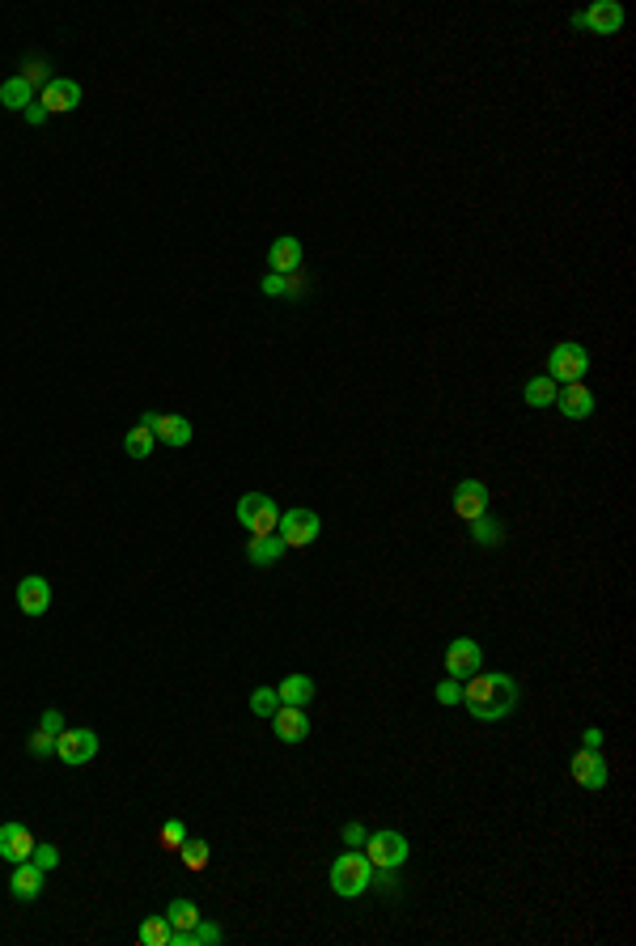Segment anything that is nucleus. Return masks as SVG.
Returning <instances> with one entry per match:
<instances>
[{
    "mask_svg": "<svg viewBox=\"0 0 636 946\" xmlns=\"http://www.w3.org/2000/svg\"><path fill=\"white\" fill-rule=\"evenodd\" d=\"M518 701H522V688L505 671H476L471 679H463V709L476 722H505L518 709Z\"/></svg>",
    "mask_w": 636,
    "mask_h": 946,
    "instance_id": "nucleus-1",
    "label": "nucleus"
},
{
    "mask_svg": "<svg viewBox=\"0 0 636 946\" xmlns=\"http://www.w3.org/2000/svg\"><path fill=\"white\" fill-rule=\"evenodd\" d=\"M369 887H374V866H369L365 853H340V858L331 861V891L344 900H356L365 896Z\"/></svg>",
    "mask_w": 636,
    "mask_h": 946,
    "instance_id": "nucleus-2",
    "label": "nucleus"
},
{
    "mask_svg": "<svg viewBox=\"0 0 636 946\" xmlns=\"http://www.w3.org/2000/svg\"><path fill=\"white\" fill-rule=\"evenodd\" d=\"M238 522L251 530V540L276 535V527H281V505L272 501V497H263V492H246V497H238Z\"/></svg>",
    "mask_w": 636,
    "mask_h": 946,
    "instance_id": "nucleus-3",
    "label": "nucleus"
},
{
    "mask_svg": "<svg viewBox=\"0 0 636 946\" xmlns=\"http://www.w3.org/2000/svg\"><path fill=\"white\" fill-rule=\"evenodd\" d=\"M361 853L369 858L374 870H399L412 848H407V836H399V832H369L365 845H361Z\"/></svg>",
    "mask_w": 636,
    "mask_h": 946,
    "instance_id": "nucleus-4",
    "label": "nucleus"
},
{
    "mask_svg": "<svg viewBox=\"0 0 636 946\" xmlns=\"http://www.w3.org/2000/svg\"><path fill=\"white\" fill-rule=\"evenodd\" d=\"M318 530H323V518L314 509H284L276 535L284 540V548H310L318 540Z\"/></svg>",
    "mask_w": 636,
    "mask_h": 946,
    "instance_id": "nucleus-5",
    "label": "nucleus"
},
{
    "mask_svg": "<svg viewBox=\"0 0 636 946\" xmlns=\"http://www.w3.org/2000/svg\"><path fill=\"white\" fill-rule=\"evenodd\" d=\"M590 369V353L581 344H556L548 356V378L551 382H581Z\"/></svg>",
    "mask_w": 636,
    "mask_h": 946,
    "instance_id": "nucleus-6",
    "label": "nucleus"
},
{
    "mask_svg": "<svg viewBox=\"0 0 636 946\" xmlns=\"http://www.w3.org/2000/svg\"><path fill=\"white\" fill-rule=\"evenodd\" d=\"M569 776H573L581 789H602L607 781H611V764L602 760L599 747H581L573 760H569Z\"/></svg>",
    "mask_w": 636,
    "mask_h": 946,
    "instance_id": "nucleus-7",
    "label": "nucleus"
},
{
    "mask_svg": "<svg viewBox=\"0 0 636 946\" xmlns=\"http://www.w3.org/2000/svg\"><path fill=\"white\" fill-rule=\"evenodd\" d=\"M98 735H94V730H86V725H81V730H68V725H64L60 735H56V756H60L64 764H89L94 760V756H98Z\"/></svg>",
    "mask_w": 636,
    "mask_h": 946,
    "instance_id": "nucleus-8",
    "label": "nucleus"
},
{
    "mask_svg": "<svg viewBox=\"0 0 636 946\" xmlns=\"http://www.w3.org/2000/svg\"><path fill=\"white\" fill-rule=\"evenodd\" d=\"M479 666H484V650H479V641L454 637L450 645H446V675H450V679H471Z\"/></svg>",
    "mask_w": 636,
    "mask_h": 946,
    "instance_id": "nucleus-9",
    "label": "nucleus"
},
{
    "mask_svg": "<svg viewBox=\"0 0 636 946\" xmlns=\"http://www.w3.org/2000/svg\"><path fill=\"white\" fill-rule=\"evenodd\" d=\"M581 26H586L590 35H602V38L620 35V26H624V5H620V0H594L590 9H581Z\"/></svg>",
    "mask_w": 636,
    "mask_h": 946,
    "instance_id": "nucleus-10",
    "label": "nucleus"
},
{
    "mask_svg": "<svg viewBox=\"0 0 636 946\" xmlns=\"http://www.w3.org/2000/svg\"><path fill=\"white\" fill-rule=\"evenodd\" d=\"M454 514L463 522H476V518L488 514V484L484 479H458L454 488Z\"/></svg>",
    "mask_w": 636,
    "mask_h": 946,
    "instance_id": "nucleus-11",
    "label": "nucleus"
},
{
    "mask_svg": "<svg viewBox=\"0 0 636 946\" xmlns=\"http://www.w3.org/2000/svg\"><path fill=\"white\" fill-rule=\"evenodd\" d=\"M30 853H35V832L30 828L17 824V819L0 824V861L17 866V861H30Z\"/></svg>",
    "mask_w": 636,
    "mask_h": 946,
    "instance_id": "nucleus-12",
    "label": "nucleus"
},
{
    "mask_svg": "<svg viewBox=\"0 0 636 946\" xmlns=\"http://www.w3.org/2000/svg\"><path fill=\"white\" fill-rule=\"evenodd\" d=\"M38 102L47 107V115L77 111V107H81V86H77V81H68V77H51L47 86L38 89Z\"/></svg>",
    "mask_w": 636,
    "mask_h": 946,
    "instance_id": "nucleus-13",
    "label": "nucleus"
},
{
    "mask_svg": "<svg viewBox=\"0 0 636 946\" xmlns=\"http://www.w3.org/2000/svg\"><path fill=\"white\" fill-rule=\"evenodd\" d=\"M556 407L569 420H590L594 416V395H590L586 382H564V386H556Z\"/></svg>",
    "mask_w": 636,
    "mask_h": 946,
    "instance_id": "nucleus-14",
    "label": "nucleus"
},
{
    "mask_svg": "<svg viewBox=\"0 0 636 946\" xmlns=\"http://www.w3.org/2000/svg\"><path fill=\"white\" fill-rule=\"evenodd\" d=\"M51 607V586L47 578H38V573H30V578L17 581V612L30 615V620H38V615Z\"/></svg>",
    "mask_w": 636,
    "mask_h": 946,
    "instance_id": "nucleus-15",
    "label": "nucleus"
},
{
    "mask_svg": "<svg viewBox=\"0 0 636 946\" xmlns=\"http://www.w3.org/2000/svg\"><path fill=\"white\" fill-rule=\"evenodd\" d=\"M272 730H276L281 743H306V738H310L306 709H297V704H281V709L272 713Z\"/></svg>",
    "mask_w": 636,
    "mask_h": 946,
    "instance_id": "nucleus-16",
    "label": "nucleus"
},
{
    "mask_svg": "<svg viewBox=\"0 0 636 946\" xmlns=\"http://www.w3.org/2000/svg\"><path fill=\"white\" fill-rule=\"evenodd\" d=\"M302 263H306V251H302V242H297L293 234H281L276 242H272V251H268V268L272 272L289 276V272H302Z\"/></svg>",
    "mask_w": 636,
    "mask_h": 946,
    "instance_id": "nucleus-17",
    "label": "nucleus"
},
{
    "mask_svg": "<svg viewBox=\"0 0 636 946\" xmlns=\"http://www.w3.org/2000/svg\"><path fill=\"white\" fill-rule=\"evenodd\" d=\"M145 420L153 425V437L166 446H191V420L187 416H161V412H145Z\"/></svg>",
    "mask_w": 636,
    "mask_h": 946,
    "instance_id": "nucleus-18",
    "label": "nucleus"
},
{
    "mask_svg": "<svg viewBox=\"0 0 636 946\" xmlns=\"http://www.w3.org/2000/svg\"><path fill=\"white\" fill-rule=\"evenodd\" d=\"M9 891L17 900H38L43 896V870H38L35 861H17L13 866V879H9Z\"/></svg>",
    "mask_w": 636,
    "mask_h": 946,
    "instance_id": "nucleus-19",
    "label": "nucleus"
},
{
    "mask_svg": "<svg viewBox=\"0 0 636 946\" xmlns=\"http://www.w3.org/2000/svg\"><path fill=\"white\" fill-rule=\"evenodd\" d=\"M284 552H289V548H284L281 535H259V540L246 543V560H251V565H259V569L276 565V560H281Z\"/></svg>",
    "mask_w": 636,
    "mask_h": 946,
    "instance_id": "nucleus-20",
    "label": "nucleus"
},
{
    "mask_svg": "<svg viewBox=\"0 0 636 946\" xmlns=\"http://www.w3.org/2000/svg\"><path fill=\"white\" fill-rule=\"evenodd\" d=\"M276 696H281V704H297V709H306V704L314 701V679H310V675H284L281 684H276Z\"/></svg>",
    "mask_w": 636,
    "mask_h": 946,
    "instance_id": "nucleus-21",
    "label": "nucleus"
},
{
    "mask_svg": "<svg viewBox=\"0 0 636 946\" xmlns=\"http://www.w3.org/2000/svg\"><path fill=\"white\" fill-rule=\"evenodd\" d=\"M153 446H158V437H153V425H149L145 416L123 433V450H128V458H149L153 455Z\"/></svg>",
    "mask_w": 636,
    "mask_h": 946,
    "instance_id": "nucleus-22",
    "label": "nucleus"
},
{
    "mask_svg": "<svg viewBox=\"0 0 636 946\" xmlns=\"http://www.w3.org/2000/svg\"><path fill=\"white\" fill-rule=\"evenodd\" d=\"M467 527H471V543H479V548H501L505 543V527L492 514L476 518V522H467Z\"/></svg>",
    "mask_w": 636,
    "mask_h": 946,
    "instance_id": "nucleus-23",
    "label": "nucleus"
},
{
    "mask_svg": "<svg viewBox=\"0 0 636 946\" xmlns=\"http://www.w3.org/2000/svg\"><path fill=\"white\" fill-rule=\"evenodd\" d=\"M0 102H5L9 111H26V107L35 102V89L26 86L22 77H9V81H0Z\"/></svg>",
    "mask_w": 636,
    "mask_h": 946,
    "instance_id": "nucleus-24",
    "label": "nucleus"
},
{
    "mask_svg": "<svg viewBox=\"0 0 636 946\" xmlns=\"http://www.w3.org/2000/svg\"><path fill=\"white\" fill-rule=\"evenodd\" d=\"M170 921L166 917H145L140 921V930H136V938H140V946H170Z\"/></svg>",
    "mask_w": 636,
    "mask_h": 946,
    "instance_id": "nucleus-25",
    "label": "nucleus"
},
{
    "mask_svg": "<svg viewBox=\"0 0 636 946\" xmlns=\"http://www.w3.org/2000/svg\"><path fill=\"white\" fill-rule=\"evenodd\" d=\"M166 921H170L174 934H183V930L200 925V909L191 904V900H170V909H166Z\"/></svg>",
    "mask_w": 636,
    "mask_h": 946,
    "instance_id": "nucleus-26",
    "label": "nucleus"
},
{
    "mask_svg": "<svg viewBox=\"0 0 636 946\" xmlns=\"http://www.w3.org/2000/svg\"><path fill=\"white\" fill-rule=\"evenodd\" d=\"M522 399H527V407H551V404H556V382H551L548 374H539V378L527 382Z\"/></svg>",
    "mask_w": 636,
    "mask_h": 946,
    "instance_id": "nucleus-27",
    "label": "nucleus"
},
{
    "mask_svg": "<svg viewBox=\"0 0 636 946\" xmlns=\"http://www.w3.org/2000/svg\"><path fill=\"white\" fill-rule=\"evenodd\" d=\"M179 858H183V866L187 870H204V866H209L212 861V845L209 840H183V848H179Z\"/></svg>",
    "mask_w": 636,
    "mask_h": 946,
    "instance_id": "nucleus-28",
    "label": "nucleus"
},
{
    "mask_svg": "<svg viewBox=\"0 0 636 946\" xmlns=\"http://www.w3.org/2000/svg\"><path fill=\"white\" fill-rule=\"evenodd\" d=\"M183 840H187L183 819H166V824L158 828V845L166 848V853H179V848H183Z\"/></svg>",
    "mask_w": 636,
    "mask_h": 946,
    "instance_id": "nucleus-29",
    "label": "nucleus"
},
{
    "mask_svg": "<svg viewBox=\"0 0 636 946\" xmlns=\"http://www.w3.org/2000/svg\"><path fill=\"white\" fill-rule=\"evenodd\" d=\"M276 709H281L276 688H255V692H251V713H255V717H272Z\"/></svg>",
    "mask_w": 636,
    "mask_h": 946,
    "instance_id": "nucleus-30",
    "label": "nucleus"
},
{
    "mask_svg": "<svg viewBox=\"0 0 636 946\" xmlns=\"http://www.w3.org/2000/svg\"><path fill=\"white\" fill-rule=\"evenodd\" d=\"M17 77H22V81H26L30 89H43V86L51 81V73H47V64H43V60H26V64H22V73H17Z\"/></svg>",
    "mask_w": 636,
    "mask_h": 946,
    "instance_id": "nucleus-31",
    "label": "nucleus"
},
{
    "mask_svg": "<svg viewBox=\"0 0 636 946\" xmlns=\"http://www.w3.org/2000/svg\"><path fill=\"white\" fill-rule=\"evenodd\" d=\"M433 696H437V704H463V679H441L437 688H433Z\"/></svg>",
    "mask_w": 636,
    "mask_h": 946,
    "instance_id": "nucleus-32",
    "label": "nucleus"
},
{
    "mask_svg": "<svg viewBox=\"0 0 636 946\" xmlns=\"http://www.w3.org/2000/svg\"><path fill=\"white\" fill-rule=\"evenodd\" d=\"M30 861H35L38 870L47 874V870H56V866H60V848H56V845H38V840H35V853H30Z\"/></svg>",
    "mask_w": 636,
    "mask_h": 946,
    "instance_id": "nucleus-33",
    "label": "nucleus"
},
{
    "mask_svg": "<svg viewBox=\"0 0 636 946\" xmlns=\"http://www.w3.org/2000/svg\"><path fill=\"white\" fill-rule=\"evenodd\" d=\"M30 756H35V760H47V756H56V735H47V730H35V735H30Z\"/></svg>",
    "mask_w": 636,
    "mask_h": 946,
    "instance_id": "nucleus-34",
    "label": "nucleus"
},
{
    "mask_svg": "<svg viewBox=\"0 0 636 946\" xmlns=\"http://www.w3.org/2000/svg\"><path fill=\"white\" fill-rule=\"evenodd\" d=\"M306 293H310L306 272H289V276H284V297H293V302H302Z\"/></svg>",
    "mask_w": 636,
    "mask_h": 946,
    "instance_id": "nucleus-35",
    "label": "nucleus"
},
{
    "mask_svg": "<svg viewBox=\"0 0 636 946\" xmlns=\"http://www.w3.org/2000/svg\"><path fill=\"white\" fill-rule=\"evenodd\" d=\"M259 289H263V297H284V276L281 272H268V276L259 281Z\"/></svg>",
    "mask_w": 636,
    "mask_h": 946,
    "instance_id": "nucleus-36",
    "label": "nucleus"
},
{
    "mask_svg": "<svg viewBox=\"0 0 636 946\" xmlns=\"http://www.w3.org/2000/svg\"><path fill=\"white\" fill-rule=\"evenodd\" d=\"M38 730H47V735H60V730H64V713H60V709H47L43 717H38Z\"/></svg>",
    "mask_w": 636,
    "mask_h": 946,
    "instance_id": "nucleus-37",
    "label": "nucleus"
},
{
    "mask_svg": "<svg viewBox=\"0 0 636 946\" xmlns=\"http://www.w3.org/2000/svg\"><path fill=\"white\" fill-rule=\"evenodd\" d=\"M22 115H26V123H30V128H43V123L51 119V115H47V107H43V102H38V98L30 102V107H26Z\"/></svg>",
    "mask_w": 636,
    "mask_h": 946,
    "instance_id": "nucleus-38",
    "label": "nucleus"
},
{
    "mask_svg": "<svg viewBox=\"0 0 636 946\" xmlns=\"http://www.w3.org/2000/svg\"><path fill=\"white\" fill-rule=\"evenodd\" d=\"M365 836H369V832H365L361 824H348V828H344V845H348V848H361V845H365Z\"/></svg>",
    "mask_w": 636,
    "mask_h": 946,
    "instance_id": "nucleus-39",
    "label": "nucleus"
},
{
    "mask_svg": "<svg viewBox=\"0 0 636 946\" xmlns=\"http://www.w3.org/2000/svg\"><path fill=\"white\" fill-rule=\"evenodd\" d=\"M602 743V730H586V747H599Z\"/></svg>",
    "mask_w": 636,
    "mask_h": 946,
    "instance_id": "nucleus-40",
    "label": "nucleus"
}]
</instances>
